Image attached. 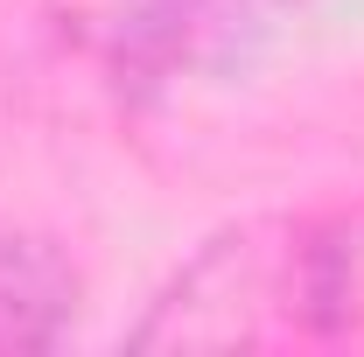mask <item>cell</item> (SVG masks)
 <instances>
[{"mask_svg": "<svg viewBox=\"0 0 364 357\" xmlns=\"http://www.w3.org/2000/svg\"><path fill=\"white\" fill-rule=\"evenodd\" d=\"M301 252H309V231H287V224H245V231L210 238L161 294V309L134 329V351L259 343L267 302H287V315L301 322Z\"/></svg>", "mask_w": 364, "mask_h": 357, "instance_id": "1", "label": "cell"}, {"mask_svg": "<svg viewBox=\"0 0 364 357\" xmlns=\"http://www.w3.org/2000/svg\"><path fill=\"white\" fill-rule=\"evenodd\" d=\"M77 322V273L70 260L36 238L0 224V351H49Z\"/></svg>", "mask_w": 364, "mask_h": 357, "instance_id": "2", "label": "cell"}]
</instances>
